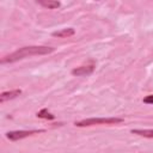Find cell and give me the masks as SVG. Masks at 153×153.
Listing matches in <instances>:
<instances>
[{"instance_id":"cell-10","label":"cell","mask_w":153,"mask_h":153,"mask_svg":"<svg viewBox=\"0 0 153 153\" xmlns=\"http://www.w3.org/2000/svg\"><path fill=\"white\" fill-rule=\"evenodd\" d=\"M143 103L146 104H152L153 105V94H148L143 98Z\"/></svg>"},{"instance_id":"cell-4","label":"cell","mask_w":153,"mask_h":153,"mask_svg":"<svg viewBox=\"0 0 153 153\" xmlns=\"http://www.w3.org/2000/svg\"><path fill=\"white\" fill-rule=\"evenodd\" d=\"M94 68H96V65L93 61H91L90 63H86V65H81L79 67H75L72 69V74L75 75V76H84V75H90L94 72Z\"/></svg>"},{"instance_id":"cell-5","label":"cell","mask_w":153,"mask_h":153,"mask_svg":"<svg viewBox=\"0 0 153 153\" xmlns=\"http://www.w3.org/2000/svg\"><path fill=\"white\" fill-rule=\"evenodd\" d=\"M22 94V90L20 88H14V90H11V91H6V92H2L0 94V103H5L7 100H11V99H14L17 98L18 96Z\"/></svg>"},{"instance_id":"cell-2","label":"cell","mask_w":153,"mask_h":153,"mask_svg":"<svg viewBox=\"0 0 153 153\" xmlns=\"http://www.w3.org/2000/svg\"><path fill=\"white\" fill-rule=\"evenodd\" d=\"M122 122H123V118H120V117H91V118L78 121L74 124L76 127H90L96 124H118Z\"/></svg>"},{"instance_id":"cell-7","label":"cell","mask_w":153,"mask_h":153,"mask_svg":"<svg viewBox=\"0 0 153 153\" xmlns=\"http://www.w3.org/2000/svg\"><path fill=\"white\" fill-rule=\"evenodd\" d=\"M36 2L45 8H49V10H55L61 6L60 1H54V0H37Z\"/></svg>"},{"instance_id":"cell-3","label":"cell","mask_w":153,"mask_h":153,"mask_svg":"<svg viewBox=\"0 0 153 153\" xmlns=\"http://www.w3.org/2000/svg\"><path fill=\"white\" fill-rule=\"evenodd\" d=\"M44 129H31V130H11L6 133V137L11 141H19L23 140L25 137H29L33 134H38V133H44Z\"/></svg>"},{"instance_id":"cell-6","label":"cell","mask_w":153,"mask_h":153,"mask_svg":"<svg viewBox=\"0 0 153 153\" xmlns=\"http://www.w3.org/2000/svg\"><path fill=\"white\" fill-rule=\"evenodd\" d=\"M75 33V30L73 27H66V29H62V30H59V31H55L51 33L53 37H57V38H67V37H71Z\"/></svg>"},{"instance_id":"cell-1","label":"cell","mask_w":153,"mask_h":153,"mask_svg":"<svg viewBox=\"0 0 153 153\" xmlns=\"http://www.w3.org/2000/svg\"><path fill=\"white\" fill-rule=\"evenodd\" d=\"M55 50V48L53 47H47V45H27V47H23L17 49L16 51L5 55L1 60L0 63L5 65V63H13L17 62L19 60L30 57V56H35V55H47L50 54Z\"/></svg>"},{"instance_id":"cell-9","label":"cell","mask_w":153,"mask_h":153,"mask_svg":"<svg viewBox=\"0 0 153 153\" xmlns=\"http://www.w3.org/2000/svg\"><path fill=\"white\" fill-rule=\"evenodd\" d=\"M36 116L38 117V118H43V120H54L55 118V116L50 112V111H48V109H42V110H39L37 114H36Z\"/></svg>"},{"instance_id":"cell-8","label":"cell","mask_w":153,"mask_h":153,"mask_svg":"<svg viewBox=\"0 0 153 153\" xmlns=\"http://www.w3.org/2000/svg\"><path fill=\"white\" fill-rule=\"evenodd\" d=\"M131 134H136L139 136H143V137H153V129H131L130 130Z\"/></svg>"}]
</instances>
